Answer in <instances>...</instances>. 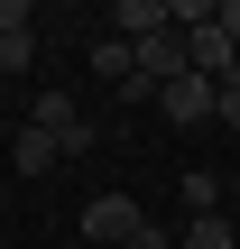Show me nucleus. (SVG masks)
<instances>
[{"label": "nucleus", "mask_w": 240, "mask_h": 249, "mask_svg": "<svg viewBox=\"0 0 240 249\" xmlns=\"http://www.w3.org/2000/svg\"><path fill=\"white\" fill-rule=\"evenodd\" d=\"M203 213H222V176H213V166L185 176V222H203Z\"/></svg>", "instance_id": "nucleus-8"}, {"label": "nucleus", "mask_w": 240, "mask_h": 249, "mask_svg": "<svg viewBox=\"0 0 240 249\" xmlns=\"http://www.w3.org/2000/svg\"><path fill=\"white\" fill-rule=\"evenodd\" d=\"M92 74H102V83H129V74H139V46H129V37H92Z\"/></svg>", "instance_id": "nucleus-7"}, {"label": "nucleus", "mask_w": 240, "mask_h": 249, "mask_svg": "<svg viewBox=\"0 0 240 249\" xmlns=\"http://www.w3.org/2000/svg\"><path fill=\"white\" fill-rule=\"evenodd\" d=\"M28 55H37V37H28V28H0V74H18Z\"/></svg>", "instance_id": "nucleus-10"}, {"label": "nucleus", "mask_w": 240, "mask_h": 249, "mask_svg": "<svg viewBox=\"0 0 240 249\" xmlns=\"http://www.w3.org/2000/svg\"><path fill=\"white\" fill-rule=\"evenodd\" d=\"M139 231H148V213H139L129 194H92V203H83V249H129Z\"/></svg>", "instance_id": "nucleus-1"}, {"label": "nucleus", "mask_w": 240, "mask_h": 249, "mask_svg": "<svg viewBox=\"0 0 240 249\" xmlns=\"http://www.w3.org/2000/svg\"><path fill=\"white\" fill-rule=\"evenodd\" d=\"M129 249H176V240H166V231H157V222H148V231H139V240H129Z\"/></svg>", "instance_id": "nucleus-13"}, {"label": "nucleus", "mask_w": 240, "mask_h": 249, "mask_svg": "<svg viewBox=\"0 0 240 249\" xmlns=\"http://www.w3.org/2000/svg\"><path fill=\"white\" fill-rule=\"evenodd\" d=\"M185 46H194V74H203V83H240V37L222 28V18H203Z\"/></svg>", "instance_id": "nucleus-3"}, {"label": "nucleus", "mask_w": 240, "mask_h": 249, "mask_svg": "<svg viewBox=\"0 0 240 249\" xmlns=\"http://www.w3.org/2000/svg\"><path fill=\"white\" fill-rule=\"evenodd\" d=\"M28 129H46V139H55L65 157H74V148H92V120H83V111H74L65 92H37V102H28Z\"/></svg>", "instance_id": "nucleus-2"}, {"label": "nucleus", "mask_w": 240, "mask_h": 249, "mask_svg": "<svg viewBox=\"0 0 240 249\" xmlns=\"http://www.w3.org/2000/svg\"><path fill=\"white\" fill-rule=\"evenodd\" d=\"M55 249H83V240H55Z\"/></svg>", "instance_id": "nucleus-14"}, {"label": "nucleus", "mask_w": 240, "mask_h": 249, "mask_svg": "<svg viewBox=\"0 0 240 249\" xmlns=\"http://www.w3.org/2000/svg\"><path fill=\"white\" fill-rule=\"evenodd\" d=\"M176 249H231V222H222V213H203V222H185V231H176Z\"/></svg>", "instance_id": "nucleus-9"}, {"label": "nucleus", "mask_w": 240, "mask_h": 249, "mask_svg": "<svg viewBox=\"0 0 240 249\" xmlns=\"http://www.w3.org/2000/svg\"><path fill=\"white\" fill-rule=\"evenodd\" d=\"M213 18H222V28H231V37H240V0H213Z\"/></svg>", "instance_id": "nucleus-12"}, {"label": "nucleus", "mask_w": 240, "mask_h": 249, "mask_svg": "<svg viewBox=\"0 0 240 249\" xmlns=\"http://www.w3.org/2000/svg\"><path fill=\"white\" fill-rule=\"evenodd\" d=\"M55 157H65V148H55L46 129H18V139H9V166H18V176H55Z\"/></svg>", "instance_id": "nucleus-6"}, {"label": "nucleus", "mask_w": 240, "mask_h": 249, "mask_svg": "<svg viewBox=\"0 0 240 249\" xmlns=\"http://www.w3.org/2000/svg\"><path fill=\"white\" fill-rule=\"evenodd\" d=\"M213 120H222V129H240V83H222V102H213Z\"/></svg>", "instance_id": "nucleus-11"}, {"label": "nucleus", "mask_w": 240, "mask_h": 249, "mask_svg": "<svg viewBox=\"0 0 240 249\" xmlns=\"http://www.w3.org/2000/svg\"><path fill=\"white\" fill-rule=\"evenodd\" d=\"M166 28H176L166 0H120V9H111V37H129V46H148V37H166Z\"/></svg>", "instance_id": "nucleus-5"}, {"label": "nucleus", "mask_w": 240, "mask_h": 249, "mask_svg": "<svg viewBox=\"0 0 240 249\" xmlns=\"http://www.w3.org/2000/svg\"><path fill=\"white\" fill-rule=\"evenodd\" d=\"M213 102H222V83H203V74H176V83L157 92V111H166V120H185V129H194V120H213Z\"/></svg>", "instance_id": "nucleus-4"}]
</instances>
